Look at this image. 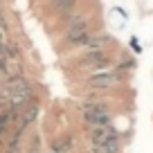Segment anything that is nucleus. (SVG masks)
Wrapping results in <instances>:
<instances>
[{"label":"nucleus","mask_w":153,"mask_h":153,"mask_svg":"<svg viewBox=\"0 0 153 153\" xmlns=\"http://www.w3.org/2000/svg\"><path fill=\"white\" fill-rule=\"evenodd\" d=\"M124 81V74L113 68H106V70H97V72H90L86 76V88L95 95H104V92H110L115 86H120Z\"/></svg>","instance_id":"nucleus-1"},{"label":"nucleus","mask_w":153,"mask_h":153,"mask_svg":"<svg viewBox=\"0 0 153 153\" xmlns=\"http://www.w3.org/2000/svg\"><path fill=\"white\" fill-rule=\"evenodd\" d=\"M92 20L86 18L81 23L72 25V27L63 29V38H61V48L63 50H81L88 43V38L92 36Z\"/></svg>","instance_id":"nucleus-2"},{"label":"nucleus","mask_w":153,"mask_h":153,"mask_svg":"<svg viewBox=\"0 0 153 153\" xmlns=\"http://www.w3.org/2000/svg\"><path fill=\"white\" fill-rule=\"evenodd\" d=\"M74 65L83 72H97V70H106L113 68V54L108 50H97V52H79L74 59Z\"/></svg>","instance_id":"nucleus-3"},{"label":"nucleus","mask_w":153,"mask_h":153,"mask_svg":"<svg viewBox=\"0 0 153 153\" xmlns=\"http://www.w3.org/2000/svg\"><path fill=\"white\" fill-rule=\"evenodd\" d=\"M2 83L11 90V95H25V97H29V99H38V88L27 74L2 79Z\"/></svg>","instance_id":"nucleus-4"},{"label":"nucleus","mask_w":153,"mask_h":153,"mask_svg":"<svg viewBox=\"0 0 153 153\" xmlns=\"http://www.w3.org/2000/svg\"><path fill=\"white\" fill-rule=\"evenodd\" d=\"M86 137H88V144H92V146H104V144H110V142H122V133L115 128L113 124L110 126H99V128H88Z\"/></svg>","instance_id":"nucleus-5"},{"label":"nucleus","mask_w":153,"mask_h":153,"mask_svg":"<svg viewBox=\"0 0 153 153\" xmlns=\"http://www.w3.org/2000/svg\"><path fill=\"white\" fill-rule=\"evenodd\" d=\"M74 149H76V135L74 133H63V135H56V137L50 140L48 151H54V153H72Z\"/></svg>","instance_id":"nucleus-6"},{"label":"nucleus","mask_w":153,"mask_h":153,"mask_svg":"<svg viewBox=\"0 0 153 153\" xmlns=\"http://www.w3.org/2000/svg\"><path fill=\"white\" fill-rule=\"evenodd\" d=\"M81 124L88 128H99V126L113 124V113H81Z\"/></svg>","instance_id":"nucleus-7"},{"label":"nucleus","mask_w":153,"mask_h":153,"mask_svg":"<svg viewBox=\"0 0 153 153\" xmlns=\"http://www.w3.org/2000/svg\"><path fill=\"white\" fill-rule=\"evenodd\" d=\"M79 2H81V0H50L48 11L52 16H56V20H59V18H63V16H68L70 11L79 9Z\"/></svg>","instance_id":"nucleus-8"},{"label":"nucleus","mask_w":153,"mask_h":153,"mask_svg":"<svg viewBox=\"0 0 153 153\" xmlns=\"http://www.w3.org/2000/svg\"><path fill=\"white\" fill-rule=\"evenodd\" d=\"M18 115L20 113H16V110H11V108L0 113V140H5L7 135H9V131L14 128V124L18 122Z\"/></svg>","instance_id":"nucleus-9"},{"label":"nucleus","mask_w":153,"mask_h":153,"mask_svg":"<svg viewBox=\"0 0 153 153\" xmlns=\"http://www.w3.org/2000/svg\"><path fill=\"white\" fill-rule=\"evenodd\" d=\"M133 68H135V59H131V56H124V59H120V61H117V65H115V70L124 74V72L133 70Z\"/></svg>","instance_id":"nucleus-10"},{"label":"nucleus","mask_w":153,"mask_h":153,"mask_svg":"<svg viewBox=\"0 0 153 153\" xmlns=\"http://www.w3.org/2000/svg\"><path fill=\"white\" fill-rule=\"evenodd\" d=\"M2 110H7V101L0 97V113H2Z\"/></svg>","instance_id":"nucleus-11"},{"label":"nucleus","mask_w":153,"mask_h":153,"mask_svg":"<svg viewBox=\"0 0 153 153\" xmlns=\"http://www.w3.org/2000/svg\"><path fill=\"white\" fill-rule=\"evenodd\" d=\"M45 2H50V0H45Z\"/></svg>","instance_id":"nucleus-12"}]
</instances>
